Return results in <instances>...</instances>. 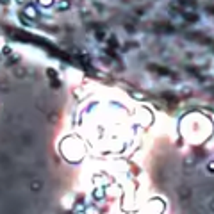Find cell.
I'll list each match as a JSON object with an SVG mask.
<instances>
[{
    "label": "cell",
    "mask_w": 214,
    "mask_h": 214,
    "mask_svg": "<svg viewBox=\"0 0 214 214\" xmlns=\"http://www.w3.org/2000/svg\"><path fill=\"white\" fill-rule=\"evenodd\" d=\"M212 209H214V202H212Z\"/></svg>",
    "instance_id": "4"
},
{
    "label": "cell",
    "mask_w": 214,
    "mask_h": 214,
    "mask_svg": "<svg viewBox=\"0 0 214 214\" xmlns=\"http://www.w3.org/2000/svg\"><path fill=\"white\" fill-rule=\"evenodd\" d=\"M39 4H43V6H50L52 0H39Z\"/></svg>",
    "instance_id": "1"
},
{
    "label": "cell",
    "mask_w": 214,
    "mask_h": 214,
    "mask_svg": "<svg viewBox=\"0 0 214 214\" xmlns=\"http://www.w3.org/2000/svg\"><path fill=\"white\" fill-rule=\"evenodd\" d=\"M25 13H27V14H30V16H36V11H34V9H27Z\"/></svg>",
    "instance_id": "2"
},
{
    "label": "cell",
    "mask_w": 214,
    "mask_h": 214,
    "mask_svg": "<svg viewBox=\"0 0 214 214\" xmlns=\"http://www.w3.org/2000/svg\"><path fill=\"white\" fill-rule=\"evenodd\" d=\"M209 169H210V171H214V162H210V166H209Z\"/></svg>",
    "instance_id": "3"
}]
</instances>
